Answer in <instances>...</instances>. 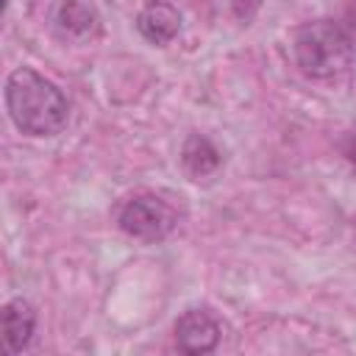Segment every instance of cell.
Masks as SVG:
<instances>
[{"mask_svg":"<svg viewBox=\"0 0 356 356\" xmlns=\"http://www.w3.org/2000/svg\"><path fill=\"white\" fill-rule=\"evenodd\" d=\"M6 111L25 136H56L70 120L67 95L31 67H17L6 78Z\"/></svg>","mask_w":356,"mask_h":356,"instance_id":"6da1fadb","label":"cell"},{"mask_svg":"<svg viewBox=\"0 0 356 356\" xmlns=\"http://www.w3.org/2000/svg\"><path fill=\"white\" fill-rule=\"evenodd\" d=\"M295 64L306 78L331 81L356 64V42L334 19H314L298 28L292 39Z\"/></svg>","mask_w":356,"mask_h":356,"instance_id":"7a4b0ae2","label":"cell"},{"mask_svg":"<svg viewBox=\"0 0 356 356\" xmlns=\"http://www.w3.org/2000/svg\"><path fill=\"white\" fill-rule=\"evenodd\" d=\"M117 225L131 239L153 245V242H161V239H167L172 234V228L178 225V214L161 195L136 192V195H131V197H125L120 203Z\"/></svg>","mask_w":356,"mask_h":356,"instance_id":"3957f363","label":"cell"},{"mask_svg":"<svg viewBox=\"0 0 356 356\" xmlns=\"http://www.w3.org/2000/svg\"><path fill=\"white\" fill-rule=\"evenodd\" d=\"M50 25L64 42H92L100 36V11L95 0H53Z\"/></svg>","mask_w":356,"mask_h":356,"instance_id":"277c9868","label":"cell"},{"mask_svg":"<svg viewBox=\"0 0 356 356\" xmlns=\"http://www.w3.org/2000/svg\"><path fill=\"white\" fill-rule=\"evenodd\" d=\"M175 348L189 356L211 353L220 345L222 325L206 306H192L175 320Z\"/></svg>","mask_w":356,"mask_h":356,"instance_id":"5b68a950","label":"cell"},{"mask_svg":"<svg viewBox=\"0 0 356 356\" xmlns=\"http://www.w3.org/2000/svg\"><path fill=\"white\" fill-rule=\"evenodd\" d=\"M3 348L6 353H22L36 334V309L25 298H11L3 306Z\"/></svg>","mask_w":356,"mask_h":356,"instance_id":"8992f818","label":"cell"},{"mask_svg":"<svg viewBox=\"0 0 356 356\" xmlns=\"http://www.w3.org/2000/svg\"><path fill=\"white\" fill-rule=\"evenodd\" d=\"M136 31L150 44H170L181 33V11L172 3L153 0L136 14Z\"/></svg>","mask_w":356,"mask_h":356,"instance_id":"52a82bcc","label":"cell"},{"mask_svg":"<svg viewBox=\"0 0 356 356\" xmlns=\"http://www.w3.org/2000/svg\"><path fill=\"white\" fill-rule=\"evenodd\" d=\"M181 164L192 181L209 178L222 167V153L214 147V142L203 134H189L181 147Z\"/></svg>","mask_w":356,"mask_h":356,"instance_id":"ba28073f","label":"cell"},{"mask_svg":"<svg viewBox=\"0 0 356 356\" xmlns=\"http://www.w3.org/2000/svg\"><path fill=\"white\" fill-rule=\"evenodd\" d=\"M339 153H342V159L348 161V167L353 170V175H356V128H350V131L342 134V139H339Z\"/></svg>","mask_w":356,"mask_h":356,"instance_id":"9c48e42d","label":"cell"},{"mask_svg":"<svg viewBox=\"0 0 356 356\" xmlns=\"http://www.w3.org/2000/svg\"><path fill=\"white\" fill-rule=\"evenodd\" d=\"M8 3H11V0H3V8H8Z\"/></svg>","mask_w":356,"mask_h":356,"instance_id":"30bf717a","label":"cell"}]
</instances>
